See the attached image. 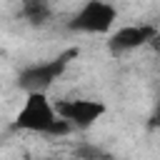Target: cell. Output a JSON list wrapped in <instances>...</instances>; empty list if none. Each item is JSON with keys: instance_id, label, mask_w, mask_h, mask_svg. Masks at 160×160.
<instances>
[{"instance_id": "1", "label": "cell", "mask_w": 160, "mask_h": 160, "mask_svg": "<svg viewBox=\"0 0 160 160\" xmlns=\"http://www.w3.org/2000/svg\"><path fill=\"white\" fill-rule=\"evenodd\" d=\"M12 128L15 130H22V132H38V135H50V138H58V135H68L72 128L55 112V102H50L48 92H28L15 120H12Z\"/></svg>"}, {"instance_id": "2", "label": "cell", "mask_w": 160, "mask_h": 160, "mask_svg": "<svg viewBox=\"0 0 160 160\" xmlns=\"http://www.w3.org/2000/svg\"><path fill=\"white\" fill-rule=\"evenodd\" d=\"M75 58H78V50L70 48V50H62L60 55H55V58H50L45 62H32V65H28V68L20 70L18 85L22 90H28V92H32V90L48 92V88L65 75V70L70 68V62Z\"/></svg>"}, {"instance_id": "3", "label": "cell", "mask_w": 160, "mask_h": 160, "mask_svg": "<svg viewBox=\"0 0 160 160\" xmlns=\"http://www.w3.org/2000/svg\"><path fill=\"white\" fill-rule=\"evenodd\" d=\"M118 8L108 0H85L72 18L68 20V30L85 32V35H108L115 28Z\"/></svg>"}, {"instance_id": "4", "label": "cell", "mask_w": 160, "mask_h": 160, "mask_svg": "<svg viewBox=\"0 0 160 160\" xmlns=\"http://www.w3.org/2000/svg\"><path fill=\"white\" fill-rule=\"evenodd\" d=\"M55 112L75 130H88V128H92L105 112H108V108H105V102H100V100H92V98H72V100H60L58 105H55Z\"/></svg>"}, {"instance_id": "5", "label": "cell", "mask_w": 160, "mask_h": 160, "mask_svg": "<svg viewBox=\"0 0 160 160\" xmlns=\"http://www.w3.org/2000/svg\"><path fill=\"white\" fill-rule=\"evenodd\" d=\"M158 28L150 22H132V25H120L118 30L110 32L108 38V50L112 55H128L142 45H148L150 40H155Z\"/></svg>"}, {"instance_id": "6", "label": "cell", "mask_w": 160, "mask_h": 160, "mask_svg": "<svg viewBox=\"0 0 160 160\" xmlns=\"http://www.w3.org/2000/svg\"><path fill=\"white\" fill-rule=\"evenodd\" d=\"M20 15H22V20H25L28 25L40 28V25H45V22L50 20L52 10H50V2H48V0H22Z\"/></svg>"}, {"instance_id": "7", "label": "cell", "mask_w": 160, "mask_h": 160, "mask_svg": "<svg viewBox=\"0 0 160 160\" xmlns=\"http://www.w3.org/2000/svg\"><path fill=\"white\" fill-rule=\"evenodd\" d=\"M25 160H35V158H25Z\"/></svg>"}]
</instances>
